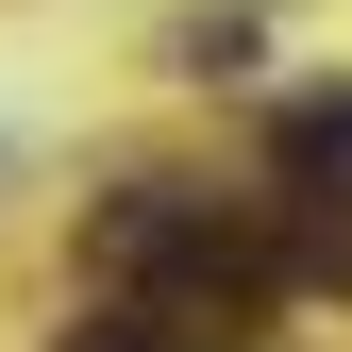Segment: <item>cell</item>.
<instances>
[{
	"instance_id": "cell-2",
	"label": "cell",
	"mask_w": 352,
	"mask_h": 352,
	"mask_svg": "<svg viewBox=\"0 0 352 352\" xmlns=\"http://www.w3.org/2000/svg\"><path fill=\"white\" fill-rule=\"evenodd\" d=\"M67 352H168V336L151 319H101V336H67Z\"/></svg>"
},
{
	"instance_id": "cell-1",
	"label": "cell",
	"mask_w": 352,
	"mask_h": 352,
	"mask_svg": "<svg viewBox=\"0 0 352 352\" xmlns=\"http://www.w3.org/2000/svg\"><path fill=\"white\" fill-rule=\"evenodd\" d=\"M285 168H302V185H352V101H302L285 118Z\"/></svg>"
}]
</instances>
